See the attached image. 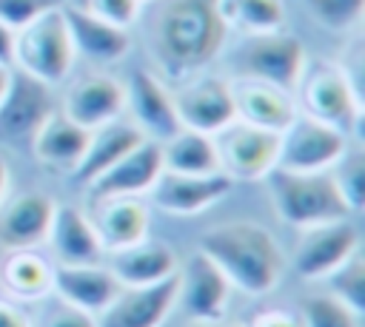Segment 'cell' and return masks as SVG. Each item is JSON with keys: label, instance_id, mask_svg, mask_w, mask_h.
Listing matches in <instances>:
<instances>
[{"label": "cell", "instance_id": "cell-39", "mask_svg": "<svg viewBox=\"0 0 365 327\" xmlns=\"http://www.w3.org/2000/svg\"><path fill=\"white\" fill-rule=\"evenodd\" d=\"M0 65L14 68V28L0 23Z\"/></svg>", "mask_w": 365, "mask_h": 327}, {"label": "cell", "instance_id": "cell-37", "mask_svg": "<svg viewBox=\"0 0 365 327\" xmlns=\"http://www.w3.org/2000/svg\"><path fill=\"white\" fill-rule=\"evenodd\" d=\"M245 327H302L299 310H285V307H265L248 318Z\"/></svg>", "mask_w": 365, "mask_h": 327}, {"label": "cell", "instance_id": "cell-31", "mask_svg": "<svg viewBox=\"0 0 365 327\" xmlns=\"http://www.w3.org/2000/svg\"><path fill=\"white\" fill-rule=\"evenodd\" d=\"M299 318H302V327H362L359 324L362 316H356L331 293L305 296L299 304Z\"/></svg>", "mask_w": 365, "mask_h": 327}, {"label": "cell", "instance_id": "cell-2", "mask_svg": "<svg viewBox=\"0 0 365 327\" xmlns=\"http://www.w3.org/2000/svg\"><path fill=\"white\" fill-rule=\"evenodd\" d=\"M228 279L248 296H268L285 276V253L274 233L257 222H222L200 236V247Z\"/></svg>", "mask_w": 365, "mask_h": 327}, {"label": "cell", "instance_id": "cell-11", "mask_svg": "<svg viewBox=\"0 0 365 327\" xmlns=\"http://www.w3.org/2000/svg\"><path fill=\"white\" fill-rule=\"evenodd\" d=\"M359 250V230L351 219L325 222L302 230V239L294 250V270L305 282L328 279Z\"/></svg>", "mask_w": 365, "mask_h": 327}, {"label": "cell", "instance_id": "cell-28", "mask_svg": "<svg viewBox=\"0 0 365 327\" xmlns=\"http://www.w3.org/2000/svg\"><path fill=\"white\" fill-rule=\"evenodd\" d=\"M163 151V168L177 171V173H217L220 159L214 148V136L180 128L171 139L160 142Z\"/></svg>", "mask_w": 365, "mask_h": 327}, {"label": "cell", "instance_id": "cell-44", "mask_svg": "<svg viewBox=\"0 0 365 327\" xmlns=\"http://www.w3.org/2000/svg\"><path fill=\"white\" fill-rule=\"evenodd\" d=\"M143 3H145V0H143Z\"/></svg>", "mask_w": 365, "mask_h": 327}, {"label": "cell", "instance_id": "cell-41", "mask_svg": "<svg viewBox=\"0 0 365 327\" xmlns=\"http://www.w3.org/2000/svg\"><path fill=\"white\" fill-rule=\"evenodd\" d=\"M11 71L14 68H9V65H0V100L6 97V91H9V82H11Z\"/></svg>", "mask_w": 365, "mask_h": 327}, {"label": "cell", "instance_id": "cell-23", "mask_svg": "<svg viewBox=\"0 0 365 327\" xmlns=\"http://www.w3.org/2000/svg\"><path fill=\"white\" fill-rule=\"evenodd\" d=\"M120 282L103 262L91 264H54V284L51 293H57L60 301L74 304L80 310H88L100 316L106 304L117 296Z\"/></svg>", "mask_w": 365, "mask_h": 327}, {"label": "cell", "instance_id": "cell-19", "mask_svg": "<svg viewBox=\"0 0 365 327\" xmlns=\"http://www.w3.org/2000/svg\"><path fill=\"white\" fill-rule=\"evenodd\" d=\"M231 91H234L237 119L251 122L257 128L282 134L299 114L294 94L282 91L271 82H262L254 77H237V80H231Z\"/></svg>", "mask_w": 365, "mask_h": 327}, {"label": "cell", "instance_id": "cell-12", "mask_svg": "<svg viewBox=\"0 0 365 327\" xmlns=\"http://www.w3.org/2000/svg\"><path fill=\"white\" fill-rule=\"evenodd\" d=\"M228 301V279L202 250H194L177 270V304H182L191 321H222Z\"/></svg>", "mask_w": 365, "mask_h": 327}, {"label": "cell", "instance_id": "cell-6", "mask_svg": "<svg viewBox=\"0 0 365 327\" xmlns=\"http://www.w3.org/2000/svg\"><path fill=\"white\" fill-rule=\"evenodd\" d=\"M214 148L220 159V173H225L231 182H259L277 168L279 134L234 119L214 134Z\"/></svg>", "mask_w": 365, "mask_h": 327}, {"label": "cell", "instance_id": "cell-22", "mask_svg": "<svg viewBox=\"0 0 365 327\" xmlns=\"http://www.w3.org/2000/svg\"><path fill=\"white\" fill-rule=\"evenodd\" d=\"M106 256H108L106 264L114 273V279L120 282V287L157 284V282L177 276V270H180L177 250L165 242H151V239H143L137 245H128V247L106 253Z\"/></svg>", "mask_w": 365, "mask_h": 327}, {"label": "cell", "instance_id": "cell-38", "mask_svg": "<svg viewBox=\"0 0 365 327\" xmlns=\"http://www.w3.org/2000/svg\"><path fill=\"white\" fill-rule=\"evenodd\" d=\"M0 327H31V318L17 304L0 299Z\"/></svg>", "mask_w": 365, "mask_h": 327}, {"label": "cell", "instance_id": "cell-15", "mask_svg": "<svg viewBox=\"0 0 365 327\" xmlns=\"http://www.w3.org/2000/svg\"><path fill=\"white\" fill-rule=\"evenodd\" d=\"M174 307L177 276L145 287H120L97 316V327H163Z\"/></svg>", "mask_w": 365, "mask_h": 327}, {"label": "cell", "instance_id": "cell-20", "mask_svg": "<svg viewBox=\"0 0 365 327\" xmlns=\"http://www.w3.org/2000/svg\"><path fill=\"white\" fill-rule=\"evenodd\" d=\"M94 202L97 205L88 219L106 253H114V250H123L128 245L148 239L151 210L140 196H108V199H94Z\"/></svg>", "mask_w": 365, "mask_h": 327}, {"label": "cell", "instance_id": "cell-30", "mask_svg": "<svg viewBox=\"0 0 365 327\" xmlns=\"http://www.w3.org/2000/svg\"><path fill=\"white\" fill-rule=\"evenodd\" d=\"M331 176L336 182L345 205L351 208V213H359L365 205V154H362V148L348 145L345 154L331 168Z\"/></svg>", "mask_w": 365, "mask_h": 327}, {"label": "cell", "instance_id": "cell-43", "mask_svg": "<svg viewBox=\"0 0 365 327\" xmlns=\"http://www.w3.org/2000/svg\"><path fill=\"white\" fill-rule=\"evenodd\" d=\"M74 3H77V6H83V3H86V0H74Z\"/></svg>", "mask_w": 365, "mask_h": 327}, {"label": "cell", "instance_id": "cell-21", "mask_svg": "<svg viewBox=\"0 0 365 327\" xmlns=\"http://www.w3.org/2000/svg\"><path fill=\"white\" fill-rule=\"evenodd\" d=\"M63 17H66V26H68L74 54H83L86 60L100 63V65L117 63L128 54V48H131L128 28L106 23L103 17L91 14L88 9L77 6V3L63 6Z\"/></svg>", "mask_w": 365, "mask_h": 327}, {"label": "cell", "instance_id": "cell-25", "mask_svg": "<svg viewBox=\"0 0 365 327\" xmlns=\"http://www.w3.org/2000/svg\"><path fill=\"white\" fill-rule=\"evenodd\" d=\"M145 136L128 122V119H114L108 125H100L88 134V145L71 171V179L83 188H88L100 173H106L123 154H128L134 145H140Z\"/></svg>", "mask_w": 365, "mask_h": 327}, {"label": "cell", "instance_id": "cell-34", "mask_svg": "<svg viewBox=\"0 0 365 327\" xmlns=\"http://www.w3.org/2000/svg\"><path fill=\"white\" fill-rule=\"evenodd\" d=\"M83 9L103 17L106 23H114L120 28H131L140 20L143 0H86Z\"/></svg>", "mask_w": 365, "mask_h": 327}, {"label": "cell", "instance_id": "cell-29", "mask_svg": "<svg viewBox=\"0 0 365 327\" xmlns=\"http://www.w3.org/2000/svg\"><path fill=\"white\" fill-rule=\"evenodd\" d=\"M222 17L231 26L248 34H271L285 26V3L282 0H220Z\"/></svg>", "mask_w": 365, "mask_h": 327}, {"label": "cell", "instance_id": "cell-10", "mask_svg": "<svg viewBox=\"0 0 365 327\" xmlns=\"http://www.w3.org/2000/svg\"><path fill=\"white\" fill-rule=\"evenodd\" d=\"M171 97L182 128L214 136L237 119L231 80H222L217 74H194L182 80V85L171 91Z\"/></svg>", "mask_w": 365, "mask_h": 327}, {"label": "cell", "instance_id": "cell-35", "mask_svg": "<svg viewBox=\"0 0 365 327\" xmlns=\"http://www.w3.org/2000/svg\"><path fill=\"white\" fill-rule=\"evenodd\" d=\"M54 6H60V3L57 0H0V23L17 31Z\"/></svg>", "mask_w": 365, "mask_h": 327}, {"label": "cell", "instance_id": "cell-18", "mask_svg": "<svg viewBox=\"0 0 365 327\" xmlns=\"http://www.w3.org/2000/svg\"><path fill=\"white\" fill-rule=\"evenodd\" d=\"M57 202L48 193L26 191L0 205V245L9 250L37 247L46 242Z\"/></svg>", "mask_w": 365, "mask_h": 327}, {"label": "cell", "instance_id": "cell-13", "mask_svg": "<svg viewBox=\"0 0 365 327\" xmlns=\"http://www.w3.org/2000/svg\"><path fill=\"white\" fill-rule=\"evenodd\" d=\"M125 85V114H128V122L151 142H165L171 139L182 125H180V117H177V108H174V97L171 91L165 88V82L145 71V68H137Z\"/></svg>", "mask_w": 365, "mask_h": 327}, {"label": "cell", "instance_id": "cell-7", "mask_svg": "<svg viewBox=\"0 0 365 327\" xmlns=\"http://www.w3.org/2000/svg\"><path fill=\"white\" fill-rule=\"evenodd\" d=\"M351 139L305 114H297L294 122L279 134V159L277 168L285 171H331L336 159L345 154Z\"/></svg>", "mask_w": 365, "mask_h": 327}, {"label": "cell", "instance_id": "cell-3", "mask_svg": "<svg viewBox=\"0 0 365 327\" xmlns=\"http://www.w3.org/2000/svg\"><path fill=\"white\" fill-rule=\"evenodd\" d=\"M271 205L277 216L299 230L336 222V219H351V208L345 205L331 171H285L274 168L265 176Z\"/></svg>", "mask_w": 365, "mask_h": 327}, {"label": "cell", "instance_id": "cell-4", "mask_svg": "<svg viewBox=\"0 0 365 327\" xmlns=\"http://www.w3.org/2000/svg\"><path fill=\"white\" fill-rule=\"evenodd\" d=\"M299 105L305 117H314L336 131H342L348 139L359 136L362 128V97L351 74L336 63H314L305 65L299 85Z\"/></svg>", "mask_w": 365, "mask_h": 327}, {"label": "cell", "instance_id": "cell-33", "mask_svg": "<svg viewBox=\"0 0 365 327\" xmlns=\"http://www.w3.org/2000/svg\"><path fill=\"white\" fill-rule=\"evenodd\" d=\"M311 17L328 31H351L362 23L365 0H305Z\"/></svg>", "mask_w": 365, "mask_h": 327}, {"label": "cell", "instance_id": "cell-14", "mask_svg": "<svg viewBox=\"0 0 365 327\" xmlns=\"http://www.w3.org/2000/svg\"><path fill=\"white\" fill-rule=\"evenodd\" d=\"M231 185L234 182L220 171L217 173H177V171L163 168L145 196H151V205L168 216H197L220 205L228 196Z\"/></svg>", "mask_w": 365, "mask_h": 327}, {"label": "cell", "instance_id": "cell-40", "mask_svg": "<svg viewBox=\"0 0 365 327\" xmlns=\"http://www.w3.org/2000/svg\"><path fill=\"white\" fill-rule=\"evenodd\" d=\"M9 182H11V173H9L6 159L0 156V202H3V199H6V193H9Z\"/></svg>", "mask_w": 365, "mask_h": 327}, {"label": "cell", "instance_id": "cell-27", "mask_svg": "<svg viewBox=\"0 0 365 327\" xmlns=\"http://www.w3.org/2000/svg\"><path fill=\"white\" fill-rule=\"evenodd\" d=\"M0 282L17 301H40L51 293L54 264L34 247L9 250L0 264Z\"/></svg>", "mask_w": 365, "mask_h": 327}, {"label": "cell", "instance_id": "cell-8", "mask_svg": "<svg viewBox=\"0 0 365 327\" xmlns=\"http://www.w3.org/2000/svg\"><path fill=\"white\" fill-rule=\"evenodd\" d=\"M54 111H57V100L51 85L14 68L9 91L0 100V142L31 145L34 134Z\"/></svg>", "mask_w": 365, "mask_h": 327}, {"label": "cell", "instance_id": "cell-5", "mask_svg": "<svg viewBox=\"0 0 365 327\" xmlns=\"http://www.w3.org/2000/svg\"><path fill=\"white\" fill-rule=\"evenodd\" d=\"M74 57L63 6L43 11L14 31V68L46 85L63 82L71 74Z\"/></svg>", "mask_w": 365, "mask_h": 327}, {"label": "cell", "instance_id": "cell-17", "mask_svg": "<svg viewBox=\"0 0 365 327\" xmlns=\"http://www.w3.org/2000/svg\"><path fill=\"white\" fill-rule=\"evenodd\" d=\"M160 171H163L160 142L143 139L128 154H123L106 173H100L88 185V193L94 199H108V196H145L151 191V185L157 182Z\"/></svg>", "mask_w": 365, "mask_h": 327}, {"label": "cell", "instance_id": "cell-36", "mask_svg": "<svg viewBox=\"0 0 365 327\" xmlns=\"http://www.w3.org/2000/svg\"><path fill=\"white\" fill-rule=\"evenodd\" d=\"M40 327H97V316L88 310H80L74 304L57 301L40 321Z\"/></svg>", "mask_w": 365, "mask_h": 327}, {"label": "cell", "instance_id": "cell-24", "mask_svg": "<svg viewBox=\"0 0 365 327\" xmlns=\"http://www.w3.org/2000/svg\"><path fill=\"white\" fill-rule=\"evenodd\" d=\"M46 242L60 264H91L106 256L88 213L74 205H57Z\"/></svg>", "mask_w": 365, "mask_h": 327}, {"label": "cell", "instance_id": "cell-42", "mask_svg": "<svg viewBox=\"0 0 365 327\" xmlns=\"http://www.w3.org/2000/svg\"><path fill=\"white\" fill-rule=\"evenodd\" d=\"M188 327H242V324H228V321H191Z\"/></svg>", "mask_w": 365, "mask_h": 327}, {"label": "cell", "instance_id": "cell-1", "mask_svg": "<svg viewBox=\"0 0 365 327\" xmlns=\"http://www.w3.org/2000/svg\"><path fill=\"white\" fill-rule=\"evenodd\" d=\"M145 43L165 80L182 82L202 74L222 51L228 23L220 0H148Z\"/></svg>", "mask_w": 365, "mask_h": 327}, {"label": "cell", "instance_id": "cell-16", "mask_svg": "<svg viewBox=\"0 0 365 327\" xmlns=\"http://www.w3.org/2000/svg\"><path fill=\"white\" fill-rule=\"evenodd\" d=\"M60 111L86 131H94L125 114V85L108 74H86L68 85Z\"/></svg>", "mask_w": 365, "mask_h": 327}, {"label": "cell", "instance_id": "cell-9", "mask_svg": "<svg viewBox=\"0 0 365 327\" xmlns=\"http://www.w3.org/2000/svg\"><path fill=\"white\" fill-rule=\"evenodd\" d=\"M305 65H308L305 45L294 34L285 31L251 34L240 57V68H242L240 77H254L294 94Z\"/></svg>", "mask_w": 365, "mask_h": 327}, {"label": "cell", "instance_id": "cell-32", "mask_svg": "<svg viewBox=\"0 0 365 327\" xmlns=\"http://www.w3.org/2000/svg\"><path fill=\"white\" fill-rule=\"evenodd\" d=\"M331 287L328 293L334 299H339L345 307H351L356 316L365 313V259L362 253L356 250L342 267H336L331 276H328Z\"/></svg>", "mask_w": 365, "mask_h": 327}, {"label": "cell", "instance_id": "cell-26", "mask_svg": "<svg viewBox=\"0 0 365 327\" xmlns=\"http://www.w3.org/2000/svg\"><path fill=\"white\" fill-rule=\"evenodd\" d=\"M88 134L83 125L71 122L60 108L43 122V128L31 139V151L40 159V165L51 171H66L71 173L88 145Z\"/></svg>", "mask_w": 365, "mask_h": 327}]
</instances>
